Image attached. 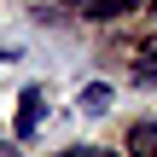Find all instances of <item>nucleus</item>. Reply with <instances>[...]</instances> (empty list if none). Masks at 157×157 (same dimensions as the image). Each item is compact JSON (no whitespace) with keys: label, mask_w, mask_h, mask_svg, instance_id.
Instances as JSON below:
<instances>
[{"label":"nucleus","mask_w":157,"mask_h":157,"mask_svg":"<svg viewBox=\"0 0 157 157\" xmlns=\"http://www.w3.org/2000/svg\"><path fill=\"white\" fill-rule=\"evenodd\" d=\"M41 111H47L41 87H23V93H17V122H12V128H17V140H29V134L41 128Z\"/></svg>","instance_id":"nucleus-1"},{"label":"nucleus","mask_w":157,"mask_h":157,"mask_svg":"<svg viewBox=\"0 0 157 157\" xmlns=\"http://www.w3.org/2000/svg\"><path fill=\"white\" fill-rule=\"evenodd\" d=\"M128 151L134 157H157V122H134L128 128Z\"/></svg>","instance_id":"nucleus-2"},{"label":"nucleus","mask_w":157,"mask_h":157,"mask_svg":"<svg viewBox=\"0 0 157 157\" xmlns=\"http://www.w3.org/2000/svg\"><path fill=\"white\" fill-rule=\"evenodd\" d=\"M82 111H87V117H105V111H111V82H87V87H82Z\"/></svg>","instance_id":"nucleus-3"},{"label":"nucleus","mask_w":157,"mask_h":157,"mask_svg":"<svg viewBox=\"0 0 157 157\" xmlns=\"http://www.w3.org/2000/svg\"><path fill=\"white\" fill-rule=\"evenodd\" d=\"M134 6H146V0H93V6H87V17H99V23H111V17H128Z\"/></svg>","instance_id":"nucleus-4"},{"label":"nucleus","mask_w":157,"mask_h":157,"mask_svg":"<svg viewBox=\"0 0 157 157\" xmlns=\"http://www.w3.org/2000/svg\"><path fill=\"white\" fill-rule=\"evenodd\" d=\"M58 157H111V151H99V146H70V151H58Z\"/></svg>","instance_id":"nucleus-5"},{"label":"nucleus","mask_w":157,"mask_h":157,"mask_svg":"<svg viewBox=\"0 0 157 157\" xmlns=\"http://www.w3.org/2000/svg\"><path fill=\"white\" fill-rule=\"evenodd\" d=\"M140 82H157V64H151V58L140 64Z\"/></svg>","instance_id":"nucleus-6"},{"label":"nucleus","mask_w":157,"mask_h":157,"mask_svg":"<svg viewBox=\"0 0 157 157\" xmlns=\"http://www.w3.org/2000/svg\"><path fill=\"white\" fill-rule=\"evenodd\" d=\"M64 6H82V12H87V6H93V0H64Z\"/></svg>","instance_id":"nucleus-7"}]
</instances>
